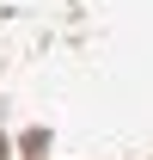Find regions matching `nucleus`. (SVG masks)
Masks as SVG:
<instances>
[{
	"label": "nucleus",
	"instance_id": "obj_1",
	"mask_svg": "<svg viewBox=\"0 0 153 160\" xmlns=\"http://www.w3.org/2000/svg\"><path fill=\"white\" fill-rule=\"evenodd\" d=\"M0 154H6V142H0Z\"/></svg>",
	"mask_w": 153,
	"mask_h": 160
}]
</instances>
